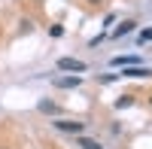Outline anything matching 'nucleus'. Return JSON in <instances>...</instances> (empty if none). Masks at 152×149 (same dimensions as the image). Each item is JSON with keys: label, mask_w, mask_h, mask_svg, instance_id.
<instances>
[{"label": "nucleus", "mask_w": 152, "mask_h": 149, "mask_svg": "<svg viewBox=\"0 0 152 149\" xmlns=\"http://www.w3.org/2000/svg\"><path fill=\"white\" fill-rule=\"evenodd\" d=\"M52 85H55V88H79V85H82V76H79V73H76V76H55Z\"/></svg>", "instance_id": "nucleus-1"}, {"label": "nucleus", "mask_w": 152, "mask_h": 149, "mask_svg": "<svg viewBox=\"0 0 152 149\" xmlns=\"http://www.w3.org/2000/svg\"><path fill=\"white\" fill-rule=\"evenodd\" d=\"M116 79H122V73H104L100 76V82H116Z\"/></svg>", "instance_id": "nucleus-10"}, {"label": "nucleus", "mask_w": 152, "mask_h": 149, "mask_svg": "<svg viewBox=\"0 0 152 149\" xmlns=\"http://www.w3.org/2000/svg\"><path fill=\"white\" fill-rule=\"evenodd\" d=\"M52 125L58 128V131H67V134H76V137H79V134H82V122H70V119H61V122H52Z\"/></svg>", "instance_id": "nucleus-3"}, {"label": "nucleus", "mask_w": 152, "mask_h": 149, "mask_svg": "<svg viewBox=\"0 0 152 149\" xmlns=\"http://www.w3.org/2000/svg\"><path fill=\"white\" fill-rule=\"evenodd\" d=\"M134 28H137V21H122V24H119V28H116V31H113V37H125V34H131Z\"/></svg>", "instance_id": "nucleus-6"}, {"label": "nucleus", "mask_w": 152, "mask_h": 149, "mask_svg": "<svg viewBox=\"0 0 152 149\" xmlns=\"http://www.w3.org/2000/svg\"><path fill=\"white\" fill-rule=\"evenodd\" d=\"M149 104H152V97H149Z\"/></svg>", "instance_id": "nucleus-14"}, {"label": "nucleus", "mask_w": 152, "mask_h": 149, "mask_svg": "<svg viewBox=\"0 0 152 149\" xmlns=\"http://www.w3.org/2000/svg\"><path fill=\"white\" fill-rule=\"evenodd\" d=\"M131 104H134V97H131V94H122L119 101H116V110H128Z\"/></svg>", "instance_id": "nucleus-8"}, {"label": "nucleus", "mask_w": 152, "mask_h": 149, "mask_svg": "<svg viewBox=\"0 0 152 149\" xmlns=\"http://www.w3.org/2000/svg\"><path fill=\"white\" fill-rule=\"evenodd\" d=\"M40 113H52V116H55V113H58V107H55L52 101H40Z\"/></svg>", "instance_id": "nucleus-9"}, {"label": "nucleus", "mask_w": 152, "mask_h": 149, "mask_svg": "<svg viewBox=\"0 0 152 149\" xmlns=\"http://www.w3.org/2000/svg\"><path fill=\"white\" fill-rule=\"evenodd\" d=\"M122 76H131V79H143V76H149V70H146V67H140V64H134V67H125V70H122Z\"/></svg>", "instance_id": "nucleus-5"}, {"label": "nucleus", "mask_w": 152, "mask_h": 149, "mask_svg": "<svg viewBox=\"0 0 152 149\" xmlns=\"http://www.w3.org/2000/svg\"><path fill=\"white\" fill-rule=\"evenodd\" d=\"M49 34H52V37H64V28H61V24H52V28H49Z\"/></svg>", "instance_id": "nucleus-11"}, {"label": "nucleus", "mask_w": 152, "mask_h": 149, "mask_svg": "<svg viewBox=\"0 0 152 149\" xmlns=\"http://www.w3.org/2000/svg\"><path fill=\"white\" fill-rule=\"evenodd\" d=\"M152 40V28H146V31H140V43H149Z\"/></svg>", "instance_id": "nucleus-12"}, {"label": "nucleus", "mask_w": 152, "mask_h": 149, "mask_svg": "<svg viewBox=\"0 0 152 149\" xmlns=\"http://www.w3.org/2000/svg\"><path fill=\"white\" fill-rule=\"evenodd\" d=\"M76 146H82V149H100V143L91 140V137H76Z\"/></svg>", "instance_id": "nucleus-7"}, {"label": "nucleus", "mask_w": 152, "mask_h": 149, "mask_svg": "<svg viewBox=\"0 0 152 149\" xmlns=\"http://www.w3.org/2000/svg\"><path fill=\"white\" fill-rule=\"evenodd\" d=\"M134 64H140L137 55H116L113 58V67H134Z\"/></svg>", "instance_id": "nucleus-4"}, {"label": "nucleus", "mask_w": 152, "mask_h": 149, "mask_svg": "<svg viewBox=\"0 0 152 149\" xmlns=\"http://www.w3.org/2000/svg\"><path fill=\"white\" fill-rule=\"evenodd\" d=\"M88 3H100V0H88Z\"/></svg>", "instance_id": "nucleus-13"}, {"label": "nucleus", "mask_w": 152, "mask_h": 149, "mask_svg": "<svg viewBox=\"0 0 152 149\" xmlns=\"http://www.w3.org/2000/svg\"><path fill=\"white\" fill-rule=\"evenodd\" d=\"M58 70H73V73H85V61H79V58H58Z\"/></svg>", "instance_id": "nucleus-2"}]
</instances>
